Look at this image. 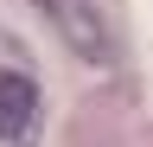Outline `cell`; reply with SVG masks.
Here are the masks:
<instances>
[{"label":"cell","instance_id":"6da1fadb","mask_svg":"<svg viewBox=\"0 0 153 147\" xmlns=\"http://www.w3.org/2000/svg\"><path fill=\"white\" fill-rule=\"evenodd\" d=\"M38 109H45V90H38L32 51L13 32H0V147H38Z\"/></svg>","mask_w":153,"mask_h":147},{"label":"cell","instance_id":"7a4b0ae2","mask_svg":"<svg viewBox=\"0 0 153 147\" xmlns=\"http://www.w3.org/2000/svg\"><path fill=\"white\" fill-rule=\"evenodd\" d=\"M45 19L64 32V45L70 51H83L89 64H108L115 58V45H108V7L102 0H32Z\"/></svg>","mask_w":153,"mask_h":147}]
</instances>
